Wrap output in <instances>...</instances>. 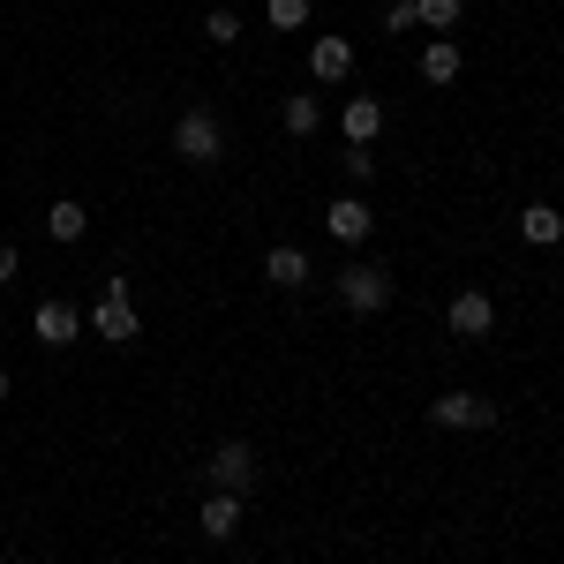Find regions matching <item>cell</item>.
<instances>
[{"label": "cell", "mask_w": 564, "mask_h": 564, "mask_svg": "<svg viewBox=\"0 0 564 564\" xmlns=\"http://www.w3.org/2000/svg\"><path fill=\"white\" fill-rule=\"evenodd\" d=\"M174 151L188 159V166H218V151H226V129H218V113L188 106V113L174 121Z\"/></svg>", "instance_id": "1"}, {"label": "cell", "mask_w": 564, "mask_h": 564, "mask_svg": "<svg viewBox=\"0 0 564 564\" xmlns=\"http://www.w3.org/2000/svg\"><path fill=\"white\" fill-rule=\"evenodd\" d=\"M90 332H98L106 347H135L143 316H135V302H129V286H121V279H113V286L98 294V308H90Z\"/></svg>", "instance_id": "2"}, {"label": "cell", "mask_w": 564, "mask_h": 564, "mask_svg": "<svg viewBox=\"0 0 564 564\" xmlns=\"http://www.w3.org/2000/svg\"><path fill=\"white\" fill-rule=\"evenodd\" d=\"M339 302H347L354 316H377V308L391 302V271L384 263H347V271H339Z\"/></svg>", "instance_id": "3"}, {"label": "cell", "mask_w": 564, "mask_h": 564, "mask_svg": "<svg viewBox=\"0 0 564 564\" xmlns=\"http://www.w3.org/2000/svg\"><path fill=\"white\" fill-rule=\"evenodd\" d=\"M204 475H212V489H226V497H249V481H257V452L226 436V444L212 452V467H204Z\"/></svg>", "instance_id": "4"}, {"label": "cell", "mask_w": 564, "mask_h": 564, "mask_svg": "<svg viewBox=\"0 0 564 564\" xmlns=\"http://www.w3.org/2000/svg\"><path fill=\"white\" fill-rule=\"evenodd\" d=\"M430 422H436V430H489L497 406H489L481 391H444V399L430 406Z\"/></svg>", "instance_id": "5"}, {"label": "cell", "mask_w": 564, "mask_h": 564, "mask_svg": "<svg viewBox=\"0 0 564 564\" xmlns=\"http://www.w3.org/2000/svg\"><path fill=\"white\" fill-rule=\"evenodd\" d=\"M444 316H452V332H459V339H489V324H497V302H489L481 286H459Z\"/></svg>", "instance_id": "6"}, {"label": "cell", "mask_w": 564, "mask_h": 564, "mask_svg": "<svg viewBox=\"0 0 564 564\" xmlns=\"http://www.w3.org/2000/svg\"><path fill=\"white\" fill-rule=\"evenodd\" d=\"M324 226H332V241H347V249L377 234V218H369V204H361V196H339V204L324 212Z\"/></svg>", "instance_id": "7"}, {"label": "cell", "mask_w": 564, "mask_h": 564, "mask_svg": "<svg viewBox=\"0 0 564 564\" xmlns=\"http://www.w3.org/2000/svg\"><path fill=\"white\" fill-rule=\"evenodd\" d=\"M308 68H316V84H347L354 76V39H316L308 45Z\"/></svg>", "instance_id": "8"}, {"label": "cell", "mask_w": 564, "mask_h": 564, "mask_svg": "<svg viewBox=\"0 0 564 564\" xmlns=\"http://www.w3.org/2000/svg\"><path fill=\"white\" fill-rule=\"evenodd\" d=\"M196 527H204L212 542H234V534H241V497L212 489V497H204V512H196Z\"/></svg>", "instance_id": "9"}, {"label": "cell", "mask_w": 564, "mask_h": 564, "mask_svg": "<svg viewBox=\"0 0 564 564\" xmlns=\"http://www.w3.org/2000/svg\"><path fill=\"white\" fill-rule=\"evenodd\" d=\"M31 332H39L45 347H68V339L84 332V316H76L68 302H39V316H31Z\"/></svg>", "instance_id": "10"}, {"label": "cell", "mask_w": 564, "mask_h": 564, "mask_svg": "<svg viewBox=\"0 0 564 564\" xmlns=\"http://www.w3.org/2000/svg\"><path fill=\"white\" fill-rule=\"evenodd\" d=\"M339 129H347V143H377L384 106H377V98H347V106H339Z\"/></svg>", "instance_id": "11"}, {"label": "cell", "mask_w": 564, "mask_h": 564, "mask_svg": "<svg viewBox=\"0 0 564 564\" xmlns=\"http://www.w3.org/2000/svg\"><path fill=\"white\" fill-rule=\"evenodd\" d=\"M520 241H534V249H557V241H564V218L550 212V204H527V212H520Z\"/></svg>", "instance_id": "12"}, {"label": "cell", "mask_w": 564, "mask_h": 564, "mask_svg": "<svg viewBox=\"0 0 564 564\" xmlns=\"http://www.w3.org/2000/svg\"><path fill=\"white\" fill-rule=\"evenodd\" d=\"M45 234H53V241H84V234H90V212L76 204V196H61V204L45 212Z\"/></svg>", "instance_id": "13"}, {"label": "cell", "mask_w": 564, "mask_h": 564, "mask_svg": "<svg viewBox=\"0 0 564 564\" xmlns=\"http://www.w3.org/2000/svg\"><path fill=\"white\" fill-rule=\"evenodd\" d=\"M263 279L271 286H308V249H271L263 257Z\"/></svg>", "instance_id": "14"}, {"label": "cell", "mask_w": 564, "mask_h": 564, "mask_svg": "<svg viewBox=\"0 0 564 564\" xmlns=\"http://www.w3.org/2000/svg\"><path fill=\"white\" fill-rule=\"evenodd\" d=\"M422 84H436V90H444V84H459V45H444V39L422 45Z\"/></svg>", "instance_id": "15"}, {"label": "cell", "mask_w": 564, "mask_h": 564, "mask_svg": "<svg viewBox=\"0 0 564 564\" xmlns=\"http://www.w3.org/2000/svg\"><path fill=\"white\" fill-rule=\"evenodd\" d=\"M279 129H286V135H302V143H308V135L324 129V106H316V98H286V106H279Z\"/></svg>", "instance_id": "16"}, {"label": "cell", "mask_w": 564, "mask_h": 564, "mask_svg": "<svg viewBox=\"0 0 564 564\" xmlns=\"http://www.w3.org/2000/svg\"><path fill=\"white\" fill-rule=\"evenodd\" d=\"M414 23L422 31H452L459 23V0H414Z\"/></svg>", "instance_id": "17"}, {"label": "cell", "mask_w": 564, "mask_h": 564, "mask_svg": "<svg viewBox=\"0 0 564 564\" xmlns=\"http://www.w3.org/2000/svg\"><path fill=\"white\" fill-rule=\"evenodd\" d=\"M263 15H271V31H302V23H308V0H263Z\"/></svg>", "instance_id": "18"}, {"label": "cell", "mask_w": 564, "mask_h": 564, "mask_svg": "<svg viewBox=\"0 0 564 564\" xmlns=\"http://www.w3.org/2000/svg\"><path fill=\"white\" fill-rule=\"evenodd\" d=\"M204 39H212V45H234V39H241V15H234V8H212V15H204Z\"/></svg>", "instance_id": "19"}, {"label": "cell", "mask_w": 564, "mask_h": 564, "mask_svg": "<svg viewBox=\"0 0 564 564\" xmlns=\"http://www.w3.org/2000/svg\"><path fill=\"white\" fill-rule=\"evenodd\" d=\"M339 174H347V181H369V174H377V159H369V143H347V151H339Z\"/></svg>", "instance_id": "20"}, {"label": "cell", "mask_w": 564, "mask_h": 564, "mask_svg": "<svg viewBox=\"0 0 564 564\" xmlns=\"http://www.w3.org/2000/svg\"><path fill=\"white\" fill-rule=\"evenodd\" d=\"M15 271H23V257H15V241H0V286H8Z\"/></svg>", "instance_id": "21"}, {"label": "cell", "mask_w": 564, "mask_h": 564, "mask_svg": "<svg viewBox=\"0 0 564 564\" xmlns=\"http://www.w3.org/2000/svg\"><path fill=\"white\" fill-rule=\"evenodd\" d=\"M0 399H8V369H0Z\"/></svg>", "instance_id": "22"}]
</instances>
